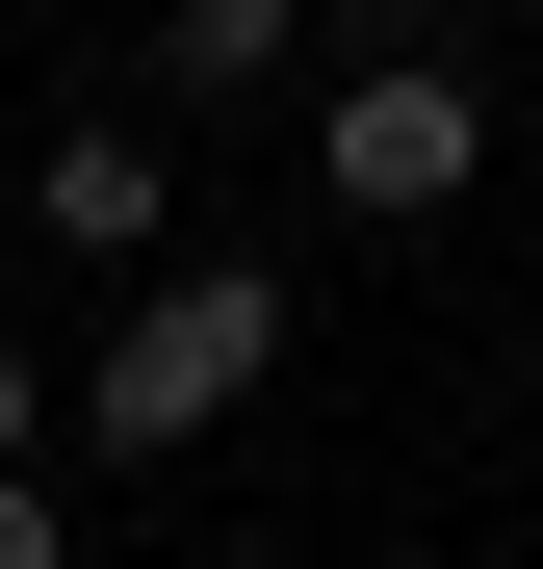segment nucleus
<instances>
[{
    "instance_id": "obj_1",
    "label": "nucleus",
    "mask_w": 543,
    "mask_h": 569,
    "mask_svg": "<svg viewBox=\"0 0 543 569\" xmlns=\"http://www.w3.org/2000/svg\"><path fill=\"white\" fill-rule=\"evenodd\" d=\"M259 362H285V284H259V259H181V284H155V311L104 337V389H78V415H104V440L155 466V440H208V415L259 389Z\"/></svg>"
},
{
    "instance_id": "obj_2",
    "label": "nucleus",
    "mask_w": 543,
    "mask_h": 569,
    "mask_svg": "<svg viewBox=\"0 0 543 569\" xmlns=\"http://www.w3.org/2000/svg\"><path fill=\"white\" fill-rule=\"evenodd\" d=\"M311 156H336V208H466V181H492V104H466V52H362L336 78V104H311Z\"/></svg>"
},
{
    "instance_id": "obj_3",
    "label": "nucleus",
    "mask_w": 543,
    "mask_h": 569,
    "mask_svg": "<svg viewBox=\"0 0 543 569\" xmlns=\"http://www.w3.org/2000/svg\"><path fill=\"white\" fill-rule=\"evenodd\" d=\"M27 208H52V259H155V208H181V156H155V104H78V130L27 156Z\"/></svg>"
},
{
    "instance_id": "obj_4",
    "label": "nucleus",
    "mask_w": 543,
    "mask_h": 569,
    "mask_svg": "<svg viewBox=\"0 0 543 569\" xmlns=\"http://www.w3.org/2000/svg\"><path fill=\"white\" fill-rule=\"evenodd\" d=\"M285 52H311V0H181V27H155V78H181V104H259Z\"/></svg>"
},
{
    "instance_id": "obj_5",
    "label": "nucleus",
    "mask_w": 543,
    "mask_h": 569,
    "mask_svg": "<svg viewBox=\"0 0 543 569\" xmlns=\"http://www.w3.org/2000/svg\"><path fill=\"white\" fill-rule=\"evenodd\" d=\"M0 569H78V518H52V492H27V466H0Z\"/></svg>"
},
{
    "instance_id": "obj_6",
    "label": "nucleus",
    "mask_w": 543,
    "mask_h": 569,
    "mask_svg": "<svg viewBox=\"0 0 543 569\" xmlns=\"http://www.w3.org/2000/svg\"><path fill=\"white\" fill-rule=\"evenodd\" d=\"M0 466H27V362H0Z\"/></svg>"
}]
</instances>
